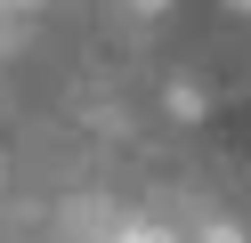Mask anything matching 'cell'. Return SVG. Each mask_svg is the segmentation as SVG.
Wrapping results in <instances>:
<instances>
[{
	"instance_id": "6da1fadb",
	"label": "cell",
	"mask_w": 251,
	"mask_h": 243,
	"mask_svg": "<svg viewBox=\"0 0 251 243\" xmlns=\"http://www.w3.org/2000/svg\"><path fill=\"white\" fill-rule=\"evenodd\" d=\"M122 243H170V235H162V227H130Z\"/></svg>"
},
{
	"instance_id": "7a4b0ae2",
	"label": "cell",
	"mask_w": 251,
	"mask_h": 243,
	"mask_svg": "<svg viewBox=\"0 0 251 243\" xmlns=\"http://www.w3.org/2000/svg\"><path fill=\"white\" fill-rule=\"evenodd\" d=\"M138 8H146V16H162V8H170V0H138Z\"/></svg>"
},
{
	"instance_id": "3957f363",
	"label": "cell",
	"mask_w": 251,
	"mask_h": 243,
	"mask_svg": "<svg viewBox=\"0 0 251 243\" xmlns=\"http://www.w3.org/2000/svg\"><path fill=\"white\" fill-rule=\"evenodd\" d=\"M211 243H243V235H227V227H219V235H211Z\"/></svg>"
},
{
	"instance_id": "277c9868",
	"label": "cell",
	"mask_w": 251,
	"mask_h": 243,
	"mask_svg": "<svg viewBox=\"0 0 251 243\" xmlns=\"http://www.w3.org/2000/svg\"><path fill=\"white\" fill-rule=\"evenodd\" d=\"M8 8H33V0H8Z\"/></svg>"
},
{
	"instance_id": "5b68a950",
	"label": "cell",
	"mask_w": 251,
	"mask_h": 243,
	"mask_svg": "<svg viewBox=\"0 0 251 243\" xmlns=\"http://www.w3.org/2000/svg\"><path fill=\"white\" fill-rule=\"evenodd\" d=\"M235 8H251V0H235Z\"/></svg>"
}]
</instances>
